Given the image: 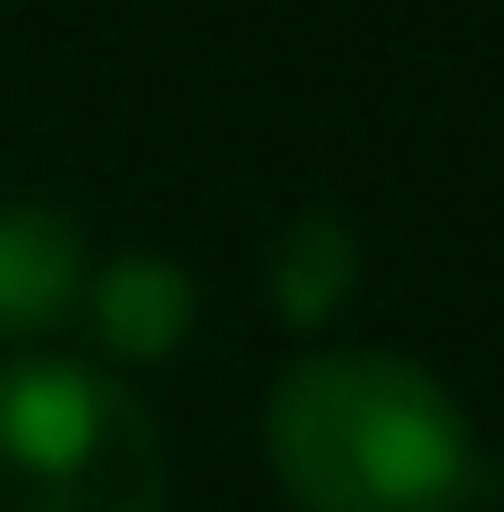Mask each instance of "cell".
I'll list each match as a JSON object with an SVG mask.
<instances>
[{"instance_id": "277c9868", "label": "cell", "mask_w": 504, "mask_h": 512, "mask_svg": "<svg viewBox=\"0 0 504 512\" xmlns=\"http://www.w3.org/2000/svg\"><path fill=\"white\" fill-rule=\"evenodd\" d=\"M93 328H101V345L126 353V361H160V353L185 345V328H194V286L168 261H118V269L93 277Z\"/></svg>"}, {"instance_id": "3957f363", "label": "cell", "mask_w": 504, "mask_h": 512, "mask_svg": "<svg viewBox=\"0 0 504 512\" xmlns=\"http://www.w3.org/2000/svg\"><path fill=\"white\" fill-rule=\"evenodd\" d=\"M84 294V244L59 210H0V328L34 336L68 319Z\"/></svg>"}, {"instance_id": "6da1fadb", "label": "cell", "mask_w": 504, "mask_h": 512, "mask_svg": "<svg viewBox=\"0 0 504 512\" xmlns=\"http://www.w3.org/2000/svg\"><path fill=\"white\" fill-rule=\"evenodd\" d=\"M269 462L303 512H462L471 429L429 370L395 353H320L269 395Z\"/></svg>"}, {"instance_id": "5b68a950", "label": "cell", "mask_w": 504, "mask_h": 512, "mask_svg": "<svg viewBox=\"0 0 504 512\" xmlns=\"http://www.w3.org/2000/svg\"><path fill=\"white\" fill-rule=\"evenodd\" d=\"M353 277H362V244H353V227L336 210H303L269 252V294H278V311L294 328H320L353 294Z\"/></svg>"}, {"instance_id": "7a4b0ae2", "label": "cell", "mask_w": 504, "mask_h": 512, "mask_svg": "<svg viewBox=\"0 0 504 512\" xmlns=\"http://www.w3.org/2000/svg\"><path fill=\"white\" fill-rule=\"evenodd\" d=\"M160 429L84 361L0 370V512H160Z\"/></svg>"}]
</instances>
